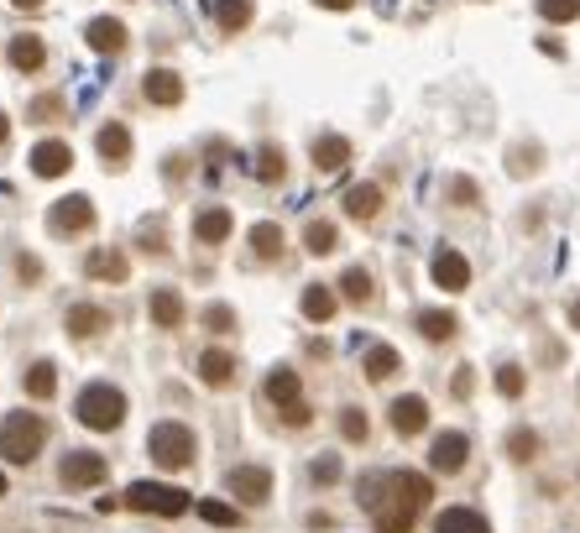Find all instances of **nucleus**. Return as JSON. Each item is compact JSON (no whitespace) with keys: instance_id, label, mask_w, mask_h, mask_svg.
Here are the masks:
<instances>
[{"instance_id":"1a4fd4ad","label":"nucleus","mask_w":580,"mask_h":533,"mask_svg":"<svg viewBox=\"0 0 580 533\" xmlns=\"http://www.w3.org/2000/svg\"><path fill=\"white\" fill-rule=\"evenodd\" d=\"M387 424H392V434H398V439L424 434V429H429V403L419 398V392H403V398H392Z\"/></svg>"},{"instance_id":"aec40b11","label":"nucleus","mask_w":580,"mask_h":533,"mask_svg":"<svg viewBox=\"0 0 580 533\" xmlns=\"http://www.w3.org/2000/svg\"><path fill=\"white\" fill-rule=\"evenodd\" d=\"M262 392H267V403H272V408L304 403V387H298V372H293V366H272L267 382H262Z\"/></svg>"},{"instance_id":"412c9836","label":"nucleus","mask_w":580,"mask_h":533,"mask_svg":"<svg viewBox=\"0 0 580 533\" xmlns=\"http://www.w3.org/2000/svg\"><path fill=\"white\" fill-rule=\"evenodd\" d=\"M95 147L105 157V168H126V162H131V131L121 121H105L100 136H95Z\"/></svg>"},{"instance_id":"2f4dec72","label":"nucleus","mask_w":580,"mask_h":533,"mask_svg":"<svg viewBox=\"0 0 580 533\" xmlns=\"http://www.w3.org/2000/svg\"><path fill=\"white\" fill-rule=\"evenodd\" d=\"M340 298H351V304H371V298H377L371 272H366V267H345V272H340Z\"/></svg>"},{"instance_id":"a18cd8bd","label":"nucleus","mask_w":580,"mask_h":533,"mask_svg":"<svg viewBox=\"0 0 580 533\" xmlns=\"http://www.w3.org/2000/svg\"><path fill=\"white\" fill-rule=\"evenodd\" d=\"M277 419H283L288 429H309L314 424V408L309 403H293V408H277Z\"/></svg>"},{"instance_id":"5701e85b","label":"nucleus","mask_w":580,"mask_h":533,"mask_svg":"<svg viewBox=\"0 0 580 533\" xmlns=\"http://www.w3.org/2000/svg\"><path fill=\"white\" fill-rule=\"evenodd\" d=\"M283 251H288L283 225H272V220L251 225V257H257V262H283Z\"/></svg>"},{"instance_id":"49530a36","label":"nucleus","mask_w":580,"mask_h":533,"mask_svg":"<svg viewBox=\"0 0 580 533\" xmlns=\"http://www.w3.org/2000/svg\"><path fill=\"white\" fill-rule=\"evenodd\" d=\"M507 168H513L518 178H523V173H539V147H518V152H513V162H507Z\"/></svg>"},{"instance_id":"9d476101","label":"nucleus","mask_w":580,"mask_h":533,"mask_svg":"<svg viewBox=\"0 0 580 533\" xmlns=\"http://www.w3.org/2000/svg\"><path fill=\"white\" fill-rule=\"evenodd\" d=\"M225 486L236 492V502H246V507H262V502L272 497V471H267V466H230Z\"/></svg>"},{"instance_id":"37998d69","label":"nucleus","mask_w":580,"mask_h":533,"mask_svg":"<svg viewBox=\"0 0 580 533\" xmlns=\"http://www.w3.org/2000/svg\"><path fill=\"white\" fill-rule=\"evenodd\" d=\"M340 471H345V466H340V455H319L314 466H309V476H314L319 486H335V481H340Z\"/></svg>"},{"instance_id":"09e8293b","label":"nucleus","mask_w":580,"mask_h":533,"mask_svg":"<svg viewBox=\"0 0 580 533\" xmlns=\"http://www.w3.org/2000/svg\"><path fill=\"white\" fill-rule=\"evenodd\" d=\"M314 6H324V11H351L356 0H314Z\"/></svg>"},{"instance_id":"4468645a","label":"nucleus","mask_w":580,"mask_h":533,"mask_svg":"<svg viewBox=\"0 0 580 533\" xmlns=\"http://www.w3.org/2000/svg\"><path fill=\"white\" fill-rule=\"evenodd\" d=\"M434 283L445 288V293H466L471 288V262L460 257L455 246H439L434 251Z\"/></svg>"},{"instance_id":"9b49d317","label":"nucleus","mask_w":580,"mask_h":533,"mask_svg":"<svg viewBox=\"0 0 580 533\" xmlns=\"http://www.w3.org/2000/svg\"><path fill=\"white\" fill-rule=\"evenodd\" d=\"M27 168H32L37 178H63V173H74V147L58 142V136H48V142H37V147L27 152Z\"/></svg>"},{"instance_id":"39448f33","label":"nucleus","mask_w":580,"mask_h":533,"mask_svg":"<svg viewBox=\"0 0 580 533\" xmlns=\"http://www.w3.org/2000/svg\"><path fill=\"white\" fill-rule=\"evenodd\" d=\"M126 507L131 513H152V518H183L194 507V497L183 492V486H168V481H131Z\"/></svg>"},{"instance_id":"423d86ee","label":"nucleus","mask_w":580,"mask_h":533,"mask_svg":"<svg viewBox=\"0 0 580 533\" xmlns=\"http://www.w3.org/2000/svg\"><path fill=\"white\" fill-rule=\"evenodd\" d=\"M105 455L100 450H68L63 455V466H58V481L68 486V492H89V486H100L105 481Z\"/></svg>"},{"instance_id":"3c124183","label":"nucleus","mask_w":580,"mask_h":533,"mask_svg":"<svg viewBox=\"0 0 580 533\" xmlns=\"http://www.w3.org/2000/svg\"><path fill=\"white\" fill-rule=\"evenodd\" d=\"M6 142H11V115L0 110V147H6Z\"/></svg>"},{"instance_id":"0eeeda50","label":"nucleus","mask_w":580,"mask_h":533,"mask_svg":"<svg viewBox=\"0 0 580 533\" xmlns=\"http://www.w3.org/2000/svg\"><path fill=\"white\" fill-rule=\"evenodd\" d=\"M48 230H53V236H89V230H95V204H89L84 194L58 199L48 210Z\"/></svg>"},{"instance_id":"6ab92c4d","label":"nucleus","mask_w":580,"mask_h":533,"mask_svg":"<svg viewBox=\"0 0 580 533\" xmlns=\"http://www.w3.org/2000/svg\"><path fill=\"white\" fill-rule=\"evenodd\" d=\"M230 230H236V215H230L225 204H210V210L194 215V241H204V246L230 241Z\"/></svg>"},{"instance_id":"a19ab883","label":"nucleus","mask_w":580,"mask_h":533,"mask_svg":"<svg viewBox=\"0 0 580 533\" xmlns=\"http://www.w3.org/2000/svg\"><path fill=\"white\" fill-rule=\"evenodd\" d=\"M16 283L21 288H37L42 283V257H32V251H16Z\"/></svg>"},{"instance_id":"4c0bfd02","label":"nucleus","mask_w":580,"mask_h":533,"mask_svg":"<svg viewBox=\"0 0 580 533\" xmlns=\"http://www.w3.org/2000/svg\"><path fill=\"white\" fill-rule=\"evenodd\" d=\"M194 513L204 518V523H215V528H241V513L230 502H199Z\"/></svg>"},{"instance_id":"cd10ccee","label":"nucleus","mask_w":580,"mask_h":533,"mask_svg":"<svg viewBox=\"0 0 580 533\" xmlns=\"http://www.w3.org/2000/svg\"><path fill=\"white\" fill-rule=\"evenodd\" d=\"M345 162H351V142H345V136H319L314 142V168L319 173H340Z\"/></svg>"},{"instance_id":"7ed1b4c3","label":"nucleus","mask_w":580,"mask_h":533,"mask_svg":"<svg viewBox=\"0 0 580 533\" xmlns=\"http://www.w3.org/2000/svg\"><path fill=\"white\" fill-rule=\"evenodd\" d=\"M147 455L162 471H189L199 460V434L189 424H178V419H162V424L147 429Z\"/></svg>"},{"instance_id":"c9c22d12","label":"nucleus","mask_w":580,"mask_h":533,"mask_svg":"<svg viewBox=\"0 0 580 533\" xmlns=\"http://www.w3.org/2000/svg\"><path fill=\"white\" fill-rule=\"evenodd\" d=\"M533 455H539V434H533V429H513V434H507V460L528 466Z\"/></svg>"},{"instance_id":"8fccbe9b","label":"nucleus","mask_w":580,"mask_h":533,"mask_svg":"<svg viewBox=\"0 0 580 533\" xmlns=\"http://www.w3.org/2000/svg\"><path fill=\"white\" fill-rule=\"evenodd\" d=\"M11 6H16V11H32V16H37L42 6H48V0H11Z\"/></svg>"},{"instance_id":"864d4df0","label":"nucleus","mask_w":580,"mask_h":533,"mask_svg":"<svg viewBox=\"0 0 580 533\" xmlns=\"http://www.w3.org/2000/svg\"><path fill=\"white\" fill-rule=\"evenodd\" d=\"M0 492H6V476H0Z\"/></svg>"},{"instance_id":"f03ea898","label":"nucleus","mask_w":580,"mask_h":533,"mask_svg":"<svg viewBox=\"0 0 580 533\" xmlns=\"http://www.w3.org/2000/svg\"><path fill=\"white\" fill-rule=\"evenodd\" d=\"M48 445V419L42 413H27L16 408L6 413V424H0V460H11V466H32Z\"/></svg>"},{"instance_id":"473e14b6","label":"nucleus","mask_w":580,"mask_h":533,"mask_svg":"<svg viewBox=\"0 0 580 533\" xmlns=\"http://www.w3.org/2000/svg\"><path fill=\"white\" fill-rule=\"evenodd\" d=\"M304 246H309V257H330V251L340 246V230L330 220H309L304 225Z\"/></svg>"},{"instance_id":"20e7f679","label":"nucleus","mask_w":580,"mask_h":533,"mask_svg":"<svg viewBox=\"0 0 580 533\" xmlns=\"http://www.w3.org/2000/svg\"><path fill=\"white\" fill-rule=\"evenodd\" d=\"M74 419L95 434H110L126 424V392L110 387V382H89L79 398H74Z\"/></svg>"},{"instance_id":"ea45409f","label":"nucleus","mask_w":580,"mask_h":533,"mask_svg":"<svg viewBox=\"0 0 580 533\" xmlns=\"http://www.w3.org/2000/svg\"><path fill=\"white\" fill-rule=\"evenodd\" d=\"M204 330H210V335H236V309L210 304V309H204Z\"/></svg>"},{"instance_id":"a878e982","label":"nucleus","mask_w":580,"mask_h":533,"mask_svg":"<svg viewBox=\"0 0 580 533\" xmlns=\"http://www.w3.org/2000/svg\"><path fill=\"white\" fill-rule=\"evenodd\" d=\"M382 183H356V189L351 194H345V215H351V220H377L382 215Z\"/></svg>"},{"instance_id":"7c9ffc66","label":"nucleus","mask_w":580,"mask_h":533,"mask_svg":"<svg viewBox=\"0 0 580 533\" xmlns=\"http://www.w3.org/2000/svg\"><path fill=\"white\" fill-rule=\"evenodd\" d=\"M251 16H257V6H251V0H215L220 32H246V27H251Z\"/></svg>"},{"instance_id":"f8f14e48","label":"nucleus","mask_w":580,"mask_h":533,"mask_svg":"<svg viewBox=\"0 0 580 533\" xmlns=\"http://www.w3.org/2000/svg\"><path fill=\"white\" fill-rule=\"evenodd\" d=\"M142 95H147L152 105H162V110H173V105H183L189 84H183L178 68H147V74H142Z\"/></svg>"},{"instance_id":"79ce46f5","label":"nucleus","mask_w":580,"mask_h":533,"mask_svg":"<svg viewBox=\"0 0 580 533\" xmlns=\"http://www.w3.org/2000/svg\"><path fill=\"white\" fill-rule=\"evenodd\" d=\"M539 16L544 21H575L580 16V0H539Z\"/></svg>"},{"instance_id":"4be33fe9","label":"nucleus","mask_w":580,"mask_h":533,"mask_svg":"<svg viewBox=\"0 0 580 533\" xmlns=\"http://www.w3.org/2000/svg\"><path fill=\"white\" fill-rule=\"evenodd\" d=\"M6 58H11V68H16V74H37V68L48 63V48H42V37H32V32H16V37H11V48H6Z\"/></svg>"},{"instance_id":"393cba45","label":"nucleus","mask_w":580,"mask_h":533,"mask_svg":"<svg viewBox=\"0 0 580 533\" xmlns=\"http://www.w3.org/2000/svg\"><path fill=\"white\" fill-rule=\"evenodd\" d=\"M21 392H27V398H37V403H48L53 392H58V366L42 356V361H32L27 372H21Z\"/></svg>"},{"instance_id":"f704fd0d","label":"nucleus","mask_w":580,"mask_h":533,"mask_svg":"<svg viewBox=\"0 0 580 533\" xmlns=\"http://www.w3.org/2000/svg\"><path fill=\"white\" fill-rule=\"evenodd\" d=\"M63 115H68V100H63V95H37V100L27 105V121H42V126H48V121H63Z\"/></svg>"},{"instance_id":"72a5a7b5","label":"nucleus","mask_w":580,"mask_h":533,"mask_svg":"<svg viewBox=\"0 0 580 533\" xmlns=\"http://www.w3.org/2000/svg\"><path fill=\"white\" fill-rule=\"evenodd\" d=\"M257 178H262V183H283V178H288V157H283V147H272V142H267V147L257 152Z\"/></svg>"},{"instance_id":"b1692460","label":"nucleus","mask_w":580,"mask_h":533,"mask_svg":"<svg viewBox=\"0 0 580 533\" xmlns=\"http://www.w3.org/2000/svg\"><path fill=\"white\" fill-rule=\"evenodd\" d=\"M298 309H304L309 324H330L335 309H340V293H335V288H324V283H309L304 298H298Z\"/></svg>"},{"instance_id":"f257e3e1","label":"nucleus","mask_w":580,"mask_h":533,"mask_svg":"<svg viewBox=\"0 0 580 533\" xmlns=\"http://www.w3.org/2000/svg\"><path fill=\"white\" fill-rule=\"evenodd\" d=\"M429 497H434V486L419 471L366 476V492H361V502L371 507V518H377V533H413V523H419V513L429 507Z\"/></svg>"},{"instance_id":"de8ad7c7","label":"nucleus","mask_w":580,"mask_h":533,"mask_svg":"<svg viewBox=\"0 0 580 533\" xmlns=\"http://www.w3.org/2000/svg\"><path fill=\"white\" fill-rule=\"evenodd\" d=\"M450 392H455V398H471V392H476V372H471V366H460V372L450 377Z\"/></svg>"},{"instance_id":"58836bf2","label":"nucleus","mask_w":580,"mask_h":533,"mask_svg":"<svg viewBox=\"0 0 580 533\" xmlns=\"http://www.w3.org/2000/svg\"><path fill=\"white\" fill-rule=\"evenodd\" d=\"M523 387H528V377H523V366H513V361H507V366H497V392H502V398H523Z\"/></svg>"},{"instance_id":"dca6fc26","label":"nucleus","mask_w":580,"mask_h":533,"mask_svg":"<svg viewBox=\"0 0 580 533\" xmlns=\"http://www.w3.org/2000/svg\"><path fill=\"white\" fill-rule=\"evenodd\" d=\"M147 319L157 324V330H178L183 319H189V304H183L178 288H152L147 298Z\"/></svg>"},{"instance_id":"ddd939ff","label":"nucleus","mask_w":580,"mask_h":533,"mask_svg":"<svg viewBox=\"0 0 580 533\" xmlns=\"http://www.w3.org/2000/svg\"><path fill=\"white\" fill-rule=\"evenodd\" d=\"M110 309H100V304H68V314H63V330H68V340H95V335H105L110 330Z\"/></svg>"},{"instance_id":"603ef678","label":"nucleus","mask_w":580,"mask_h":533,"mask_svg":"<svg viewBox=\"0 0 580 533\" xmlns=\"http://www.w3.org/2000/svg\"><path fill=\"white\" fill-rule=\"evenodd\" d=\"M570 330H580V298H575V304H570Z\"/></svg>"},{"instance_id":"a211bd4d","label":"nucleus","mask_w":580,"mask_h":533,"mask_svg":"<svg viewBox=\"0 0 580 533\" xmlns=\"http://www.w3.org/2000/svg\"><path fill=\"white\" fill-rule=\"evenodd\" d=\"M236 377H241V366H236V356H230V351H220V345H210V351L199 356V382H204V387L225 392Z\"/></svg>"},{"instance_id":"bb28decb","label":"nucleus","mask_w":580,"mask_h":533,"mask_svg":"<svg viewBox=\"0 0 580 533\" xmlns=\"http://www.w3.org/2000/svg\"><path fill=\"white\" fill-rule=\"evenodd\" d=\"M434 533H492V523H486L476 507H445V513L434 518Z\"/></svg>"},{"instance_id":"6e6552de","label":"nucleus","mask_w":580,"mask_h":533,"mask_svg":"<svg viewBox=\"0 0 580 533\" xmlns=\"http://www.w3.org/2000/svg\"><path fill=\"white\" fill-rule=\"evenodd\" d=\"M466 460H471V439L460 434V429H445V434H434V445H429V466L439 476H455V471H466Z\"/></svg>"},{"instance_id":"e433bc0d","label":"nucleus","mask_w":580,"mask_h":533,"mask_svg":"<svg viewBox=\"0 0 580 533\" xmlns=\"http://www.w3.org/2000/svg\"><path fill=\"white\" fill-rule=\"evenodd\" d=\"M340 434L351 439V445H366V439H371V419H366L361 408H340Z\"/></svg>"},{"instance_id":"c03bdc74","label":"nucleus","mask_w":580,"mask_h":533,"mask_svg":"<svg viewBox=\"0 0 580 533\" xmlns=\"http://www.w3.org/2000/svg\"><path fill=\"white\" fill-rule=\"evenodd\" d=\"M450 199L460 204V210H471V204H481V189L471 178H450Z\"/></svg>"},{"instance_id":"f3484780","label":"nucleus","mask_w":580,"mask_h":533,"mask_svg":"<svg viewBox=\"0 0 580 533\" xmlns=\"http://www.w3.org/2000/svg\"><path fill=\"white\" fill-rule=\"evenodd\" d=\"M84 42H89V48H95V53H105V58H115V53H126V21H115V16H95V21H89V27H84Z\"/></svg>"},{"instance_id":"c756f323","label":"nucleus","mask_w":580,"mask_h":533,"mask_svg":"<svg viewBox=\"0 0 580 533\" xmlns=\"http://www.w3.org/2000/svg\"><path fill=\"white\" fill-rule=\"evenodd\" d=\"M366 382H387V377H398V366H403V356L392 351V345H371L366 351Z\"/></svg>"},{"instance_id":"2eb2a0df","label":"nucleus","mask_w":580,"mask_h":533,"mask_svg":"<svg viewBox=\"0 0 580 533\" xmlns=\"http://www.w3.org/2000/svg\"><path fill=\"white\" fill-rule=\"evenodd\" d=\"M84 277H95V283H126L131 257H126V251H115V246H100V251H89V257H84Z\"/></svg>"},{"instance_id":"c85d7f7f","label":"nucleus","mask_w":580,"mask_h":533,"mask_svg":"<svg viewBox=\"0 0 580 533\" xmlns=\"http://www.w3.org/2000/svg\"><path fill=\"white\" fill-rule=\"evenodd\" d=\"M455 330H460V319H455L450 309H424V314H419V335H424V340H434V345L455 340Z\"/></svg>"}]
</instances>
